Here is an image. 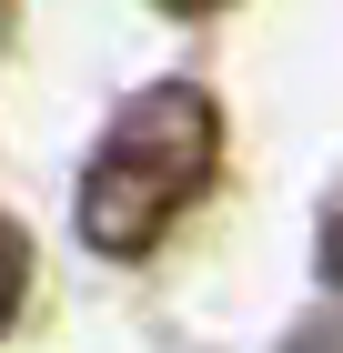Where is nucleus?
I'll return each mask as SVG.
<instances>
[{
	"label": "nucleus",
	"mask_w": 343,
	"mask_h": 353,
	"mask_svg": "<svg viewBox=\"0 0 343 353\" xmlns=\"http://www.w3.org/2000/svg\"><path fill=\"white\" fill-rule=\"evenodd\" d=\"M212 172H222V101L202 81H152L141 101H121V121L81 172V243L111 263H141L212 192Z\"/></svg>",
	"instance_id": "1"
},
{
	"label": "nucleus",
	"mask_w": 343,
	"mask_h": 353,
	"mask_svg": "<svg viewBox=\"0 0 343 353\" xmlns=\"http://www.w3.org/2000/svg\"><path fill=\"white\" fill-rule=\"evenodd\" d=\"M303 353H343V323H323V333H313V343H303Z\"/></svg>",
	"instance_id": "4"
},
{
	"label": "nucleus",
	"mask_w": 343,
	"mask_h": 353,
	"mask_svg": "<svg viewBox=\"0 0 343 353\" xmlns=\"http://www.w3.org/2000/svg\"><path fill=\"white\" fill-rule=\"evenodd\" d=\"M21 293H30V243H21V222H0V333H10Z\"/></svg>",
	"instance_id": "2"
},
{
	"label": "nucleus",
	"mask_w": 343,
	"mask_h": 353,
	"mask_svg": "<svg viewBox=\"0 0 343 353\" xmlns=\"http://www.w3.org/2000/svg\"><path fill=\"white\" fill-rule=\"evenodd\" d=\"M323 283H333V293H343V202H333V212H323Z\"/></svg>",
	"instance_id": "3"
},
{
	"label": "nucleus",
	"mask_w": 343,
	"mask_h": 353,
	"mask_svg": "<svg viewBox=\"0 0 343 353\" xmlns=\"http://www.w3.org/2000/svg\"><path fill=\"white\" fill-rule=\"evenodd\" d=\"M161 10H182V21H192V10H222V0H161Z\"/></svg>",
	"instance_id": "5"
},
{
	"label": "nucleus",
	"mask_w": 343,
	"mask_h": 353,
	"mask_svg": "<svg viewBox=\"0 0 343 353\" xmlns=\"http://www.w3.org/2000/svg\"><path fill=\"white\" fill-rule=\"evenodd\" d=\"M0 41H10V0H0Z\"/></svg>",
	"instance_id": "6"
}]
</instances>
